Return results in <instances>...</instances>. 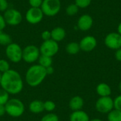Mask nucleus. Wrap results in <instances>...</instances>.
I'll use <instances>...</instances> for the list:
<instances>
[{
    "instance_id": "f257e3e1",
    "label": "nucleus",
    "mask_w": 121,
    "mask_h": 121,
    "mask_svg": "<svg viewBox=\"0 0 121 121\" xmlns=\"http://www.w3.org/2000/svg\"><path fill=\"white\" fill-rule=\"evenodd\" d=\"M0 85L2 89L11 95L21 93L23 89V82L21 74L12 69L2 74Z\"/></svg>"
},
{
    "instance_id": "f03ea898",
    "label": "nucleus",
    "mask_w": 121,
    "mask_h": 121,
    "mask_svg": "<svg viewBox=\"0 0 121 121\" xmlns=\"http://www.w3.org/2000/svg\"><path fill=\"white\" fill-rule=\"evenodd\" d=\"M47 77L46 69L40 65H33L26 71L25 80L27 84L31 87H35L40 85Z\"/></svg>"
},
{
    "instance_id": "7ed1b4c3",
    "label": "nucleus",
    "mask_w": 121,
    "mask_h": 121,
    "mask_svg": "<svg viewBox=\"0 0 121 121\" xmlns=\"http://www.w3.org/2000/svg\"><path fill=\"white\" fill-rule=\"evenodd\" d=\"M6 113L12 118H18L23 116L25 111V106L23 103L18 99H10L6 104Z\"/></svg>"
},
{
    "instance_id": "20e7f679",
    "label": "nucleus",
    "mask_w": 121,
    "mask_h": 121,
    "mask_svg": "<svg viewBox=\"0 0 121 121\" xmlns=\"http://www.w3.org/2000/svg\"><path fill=\"white\" fill-rule=\"evenodd\" d=\"M5 53L6 57L11 62L18 63L22 60L23 49L18 44L16 43L12 42L11 43L6 46Z\"/></svg>"
},
{
    "instance_id": "39448f33",
    "label": "nucleus",
    "mask_w": 121,
    "mask_h": 121,
    "mask_svg": "<svg viewBox=\"0 0 121 121\" xmlns=\"http://www.w3.org/2000/svg\"><path fill=\"white\" fill-rule=\"evenodd\" d=\"M40 9L44 15L52 17L57 15L61 9L60 0H43Z\"/></svg>"
},
{
    "instance_id": "423d86ee",
    "label": "nucleus",
    "mask_w": 121,
    "mask_h": 121,
    "mask_svg": "<svg viewBox=\"0 0 121 121\" xmlns=\"http://www.w3.org/2000/svg\"><path fill=\"white\" fill-rule=\"evenodd\" d=\"M40 55L39 48L34 45H28L23 49L22 60L27 63H33L38 61Z\"/></svg>"
},
{
    "instance_id": "0eeeda50",
    "label": "nucleus",
    "mask_w": 121,
    "mask_h": 121,
    "mask_svg": "<svg viewBox=\"0 0 121 121\" xmlns=\"http://www.w3.org/2000/svg\"><path fill=\"white\" fill-rule=\"evenodd\" d=\"M3 16L6 23L9 26H18L22 22L23 20V16L21 13L18 10L13 8H9L4 12Z\"/></svg>"
},
{
    "instance_id": "6e6552de",
    "label": "nucleus",
    "mask_w": 121,
    "mask_h": 121,
    "mask_svg": "<svg viewBox=\"0 0 121 121\" xmlns=\"http://www.w3.org/2000/svg\"><path fill=\"white\" fill-rule=\"evenodd\" d=\"M39 49L40 55L52 57L58 52L60 48L57 42L50 39L46 41H43Z\"/></svg>"
},
{
    "instance_id": "1a4fd4ad",
    "label": "nucleus",
    "mask_w": 121,
    "mask_h": 121,
    "mask_svg": "<svg viewBox=\"0 0 121 121\" xmlns=\"http://www.w3.org/2000/svg\"><path fill=\"white\" fill-rule=\"evenodd\" d=\"M96 109L101 113H108L113 109H114L113 99L111 96L100 97L96 102Z\"/></svg>"
},
{
    "instance_id": "9d476101",
    "label": "nucleus",
    "mask_w": 121,
    "mask_h": 121,
    "mask_svg": "<svg viewBox=\"0 0 121 121\" xmlns=\"http://www.w3.org/2000/svg\"><path fill=\"white\" fill-rule=\"evenodd\" d=\"M44 16L45 15L43 13L40 8L30 7L26 12L25 18L28 23L32 25H35L42 21Z\"/></svg>"
},
{
    "instance_id": "9b49d317",
    "label": "nucleus",
    "mask_w": 121,
    "mask_h": 121,
    "mask_svg": "<svg viewBox=\"0 0 121 121\" xmlns=\"http://www.w3.org/2000/svg\"><path fill=\"white\" fill-rule=\"evenodd\" d=\"M104 43L106 46L111 50H116L121 48V35L118 32L110 33L106 36Z\"/></svg>"
},
{
    "instance_id": "f8f14e48",
    "label": "nucleus",
    "mask_w": 121,
    "mask_h": 121,
    "mask_svg": "<svg viewBox=\"0 0 121 121\" xmlns=\"http://www.w3.org/2000/svg\"><path fill=\"white\" fill-rule=\"evenodd\" d=\"M81 50L84 52H91L94 50L97 45V40L92 35H86L79 42Z\"/></svg>"
},
{
    "instance_id": "ddd939ff",
    "label": "nucleus",
    "mask_w": 121,
    "mask_h": 121,
    "mask_svg": "<svg viewBox=\"0 0 121 121\" xmlns=\"http://www.w3.org/2000/svg\"><path fill=\"white\" fill-rule=\"evenodd\" d=\"M93 24V18L89 14L82 15L77 21V28L82 31H87L90 30Z\"/></svg>"
},
{
    "instance_id": "4468645a",
    "label": "nucleus",
    "mask_w": 121,
    "mask_h": 121,
    "mask_svg": "<svg viewBox=\"0 0 121 121\" xmlns=\"http://www.w3.org/2000/svg\"><path fill=\"white\" fill-rule=\"evenodd\" d=\"M84 99H82V97H81L79 96H73L69 102V108L72 111H77L82 110L84 106Z\"/></svg>"
},
{
    "instance_id": "2eb2a0df",
    "label": "nucleus",
    "mask_w": 121,
    "mask_h": 121,
    "mask_svg": "<svg viewBox=\"0 0 121 121\" xmlns=\"http://www.w3.org/2000/svg\"><path fill=\"white\" fill-rule=\"evenodd\" d=\"M50 32H51V39L57 43L63 40L66 37L65 30L60 26L54 28Z\"/></svg>"
},
{
    "instance_id": "dca6fc26",
    "label": "nucleus",
    "mask_w": 121,
    "mask_h": 121,
    "mask_svg": "<svg viewBox=\"0 0 121 121\" xmlns=\"http://www.w3.org/2000/svg\"><path fill=\"white\" fill-rule=\"evenodd\" d=\"M97 94L100 97L110 96L112 92L111 86L106 83H100L97 85L96 89Z\"/></svg>"
},
{
    "instance_id": "f3484780",
    "label": "nucleus",
    "mask_w": 121,
    "mask_h": 121,
    "mask_svg": "<svg viewBox=\"0 0 121 121\" xmlns=\"http://www.w3.org/2000/svg\"><path fill=\"white\" fill-rule=\"evenodd\" d=\"M90 118L87 113L80 110L77 111H73L70 116L69 121H89Z\"/></svg>"
},
{
    "instance_id": "a211bd4d",
    "label": "nucleus",
    "mask_w": 121,
    "mask_h": 121,
    "mask_svg": "<svg viewBox=\"0 0 121 121\" xmlns=\"http://www.w3.org/2000/svg\"><path fill=\"white\" fill-rule=\"evenodd\" d=\"M29 111L35 114H38L44 111V102L40 100H34L29 104Z\"/></svg>"
},
{
    "instance_id": "6ab92c4d",
    "label": "nucleus",
    "mask_w": 121,
    "mask_h": 121,
    "mask_svg": "<svg viewBox=\"0 0 121 121\" xmlns=\"http://www.w3.org/2000/svg\"><path fill=\"white\" fill-rule=\"evenodd\" d=\"M65 50H66V52L68 54L72 55H77L81 50L79 44L78 43H77V42H71V43H69L66 45Z\"/></svg>"
},
{
    "instance_id": "aec40b11",
    "label": "nucleus",
    "mask_w": 121,
    "mask_h": 121,
    "mask_svg": "<svg viewBox=\"0 0 121 121\" xmlns=\"http://www.w3.org/2000/svg\"><path fill=\"white\" fill-rule=\"evenodd\" d=\"M38 65H40V66H42L44 68H47L50 66H52V57L40 55L38 60Z\"/></svg>"
},
{
    "instance_id": "412c9836",
    "label": "nucleus",
    "mask_w": 121,
    "mask_h": 121,
    "mask_svg": "<svg viewBox=\"0 0 121 121\" xmlns=\"http://www.w3.org/2000/svg\"><path fill=\"white\" fill-rule=\"evenodd\" d=\"M11 43L12 38L11 35L4 30H0V45L3 46H7Z\"/></svg>"
},
{
    "instance_id": "4be33fe9",
    "label": "nucleus",
    "mask_w": 121,
    "mask_h": 121,
    "mask_svg": "<svg viewBox=\"0 0 121 121\" xmlns=\"http://www.w3.org/2000/svg\"><path fill=\"white\" fill-rule=\"evenodd\" d=\"M107 120L108 121H121V111L115 108L113 109L108 113Z\"/></svg>"
},
{
    "instance_id": "5701e85b",
    "label": "nucleus",
    "mask_w": 121,
    "mask_h": 121,
    "mask_svg": "<svg viewBox=\"0 0 121 121\" xmlns=\"http://www.w3.org/2000/svg\"><path fill=\"white\" fill-rule=\"evenodd\" d=\"M79 7L74 3V4H69L67 8H66V13L67 15L69 16H73L74 15H76L78 11H79Z\"/></svg>"
},
{
    "instance_id": "b1692460",
    "label": "nucleus",
    "mask_w": 121,
    "mask_h": 121,
    "mask_svg": "<svg viewBox=\"0 0 121 121\" xmlns=\"http://www.w3.org/2000/svg\"><path fill=\"white\" fill-rule=\"evenodd\" d=\"M9 94L4 89H0V105L5 106L9 99Z\"/></svg>"
},
{
    "instance_id": "393cba45",
    "label": "nucleus",
    "mask_w": 121,
    "mask_h": 121,
    "mask_svg": "<svg viewBox=\"0 0 121 121\" xmlns=\"http://www.w3.org/2000/svg\"><path fill=\"white\" fill-rule=\"evenodd\" d=\"M56 108V104L54 101H46L44 102V110L49 112L52 113L55 109Z\"/></svg>"
},
{
    "instance_id": "a878e982",
    "label": "nucleus",
    "mask_w": 121,
    "mask_h": 121,
    "mask_svg": "<svg viewBox=\"0 0 121 121\" xmlns=\"http://www.w3.org/2000/svg\"><path fill=\"white\" fill-rule=\"evenodd\" d=\"M40 121H60L59 117L53 113H48L43 116Z\"/></svg>"
},
{
    "instance_id": "bb28decb",
    "label": "nucleus",
    "mask_w": 121,
    "mask_h": 121,
    "mask_svg": "<svg viewBox=\"0 0 121 121\" xmlns=\"http://www.w3.org/2000/svg\"><path fill=\"white\" fill-rule=\"evenodd\" d=\"M10 69V65L9 62L4 59L0 60V72L4 73Z\"/></svg>"
},
{
    "instance_id": "cd10ccee",
    "label": "nucleus",
    "mask_w": 121,
    "mask_h": 121,
    "mask_svg": "<svg viewBox=\"0 0 121 121\" xmlns=\"http://www.w3.org/2000/svg\"><path fill=\"white\" fill-rule=\"evenodd\" d=\"M91 3V0H75L74 4L79 9L87 8Z\"/></svg>"
},
{
    "instance_id": "c85d7f7f",
    "label": "nucleus",
    "mask_w": 121,
    "mask_h": 121,
    "mask_svg": "<svg viewBox=\"0 0 121 121\" xmlns=\"http://www.w3.org/2000/svg\"><path fill=\"white\" fill-rule=\"evenodd\" d=\"M43 0H28V3L30 7L33 8H40Z\"/></svg>"
},
{
    "instance_id": "c756f323",
    "label": "nucleus",
    "mask_w": 121,
    "mask_h": 121,
    "mask_svg": "<svg viewBox=\"0 0 121 121\" xmlns=\"http://www.w3.org/2000/svg\"><path fill=\"white\" fill-rule=\"evenodd\" d=\"M114 108L121 111V94L118 96L115 99H113Z\"/></svg>"
},
{
    "instance_id": "7c9ffc66",
    "label": "nucleus",
    "mask_w": 121,
    "mask_h": 121,
    "mask_svg": "<svg viewBox=\"0 0 121 121\" xmlns=\"http://www.w3.org/2000/svg\"><path fill=\"white\" fill-rule=\"evenodd\" d=\"M9 9V3L7 0H0V12H4Z\"/></svg>"
},
{
    "instance_id": "2f4dec72",
    "label": "nucleus",
    "mask_w": 121,
    "mask_h": 121,
    "mask_svg": "<svg viewBox=\"0 0 121 121\" xmlns=\"http://www.w3.org/2000/svg\"><path fill=\"white\" fill-rule=\"evenodd\" d=\"M41 38L43 41H46L51 39V32L50 30H44L41 33Z\"/></svg>"
},
{
    "instance_id": "473e14b6",
    "label": "nucleus",
    "mask_w": 121,
    "mask_h": 121,
    "mask_svg": "<svg viewBox=\"0 0 121 121\" xmlns=\"http://www.w3.org/2000/svg\"><path fill=\"white\" fill-rule=\"evenodd\" d=\"M6 23L4 20V16L0 13V30H4V28H6Z\"/></svg>"
},
{
    "instance_id": "72a5a7b5",
    "label": "nucleus",
    "mask_w": 121,
    "mask_h": 121,
    "mask_svg": "<svg viewBox=\"0 0 121 121\" xmlns=\"http://www.w3.org/2000/svg\"><path fill=\"white\" fill-rule=\"evenodd\" d=\"M115 57H116V59L118 61L121 62V48H119V49H118V50H116Z\"/></svg>"
},
{
    "instance_id": "f704fd0d",
    "label": "nucleus",
    "mask_w": 121,
    "mask_h": 121,
    "mask_svg": "<svg viewBox=\"0 0 121 121\" xmlns=\"http://www.w3.org/2000/svg\"><path fill=\"white\" fill-rule=\"evenodd\" d=\"M45 69H46L47 75H48V74H53V72H54V68L52 67V66H50V67L45 68Z\"/></svg>"
},
{
    "instance_id": "c9c22d12",
    "label": "nucleus",
    "mask_w": 121,
    "mask_h": 121,
    "mask_svg": "<svg viewBox=\"0 0 121 121\" xmlns=\"http://www.w3.org/2000/svg\"><path fill=\"white\" fill-rule=\"evenodd\" d=\"M6 113L5 106L3 105H0V117H2Z\"/></svg>"
},
{
    "instance_id": "e433bc0d",
    "label": "nucleus",
    "mask_w": 121,
    "mask_h": 121,
    "mask_svg": "<svg viewBox=\"0 0 121 121\" xmlns=\"http://www.w3.org/2000/svg\"><path fill=\"white\" fill-rule=\"evenodd\" d=\"M118 33L121 35V22L118 24Z\"/></svg>"
},
{
    "instance_id": "4c0bfd02",
    "label": "nucleus",
    "mask_w": 121,
    "mask_h": 121,
    "mask_svg": "<svg viewBox=\"0 0 121 121\" xmlns=\"http://www.w3.org/2000/svg\"><path fill=\"white\" fill-rule=\"evenodd\" d=\"M89 121H102V120H101V119H99V118H94V119L90 120Z\"/></svg>"
},
{
    "instance_id": "58836bf2",
    "label": "nucleus",
    "mask_w": 121,
    "mask_h": 121,
    "mask_svg": "<svg viewBox=\"0 0 121 121\" xmlns=\"http://www.w3.org/2000/svg\"><path fill=\"white\" fill-rule=\"evenodd\" d=\"M119 90H120V91H121V82H120V84H119Z\"/></svg>"
},
{
    "instance_id": "ea45409f",
    "label": "nucleus",
    "mask_w": 121,
    "mask_h": 121,
    "mask_svg": "<svg viewBox=\"0 0 121 121\" xmlns=\"http://www.w3.org/2000/svg\"><path fill=\"white\" fill-rule=\"evenodd\" d=\"M1 77H2V73L0 72V82H1Z\"/></svg>"
}]
</instances>
